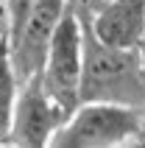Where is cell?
<instances>
[{
  "label": "cell",
  "instance_id": "cell-1",
  "mask_svg": "<svg viewBox=\"0 0 145 148\" xmlns=\"http://www.w3.org/2000/svg\"><path fill=\"white\" fill-rule=\"evenodd\" d=\"M75 3V0H72ZM81 101H103V103H123V106L145 109V70L137 48H112L89 31L81 14Z\"/></svg>",
  "mask_w": 145,
  "mask_h": 148
},
{
  "label": "cell",
  "instance_id": "cell-2",
  "mask_svg": "<svg viewBox=\"0 0 145 148\" xmlns=\"http://www.w3.org/2000/svg\"><path fill=\"white\" fill-rule=\"evenodd\" d=\"M53 148H126L145 145V109L81 101L50 137Z\"/></svg>",
  "mask_w": 145,
  "mask_h": 148
},
{
  "label": "cell",
  "instance_id": "cell-3",
  "mask_svg": "<svg viewBox=\"0 0 145 148\" xmlns=\"http://www.w3.org/2000/svg\"><path fill=\"white\" fill-rule=\"evenodd\" d=\"M39 81L50 98L64 112L78 106V84H81V17L75 3L67 6L56 31L48 42L45 59L39 67Z\"/></svg>",
  "mask_w": 145,
  "mask_h": 148
},
{
  "label": "cell",
  "instance_id": "cell-4",
  "mask_svg": "<svg viewBox=\"0 0 145 148\" xmlns=\"http://www.w3.org/2000/svg\"><path fill=\"white\" fill-rule=\"evenodd\" d=\"M70 112L59 106L50 98L45 87L39 81V73L25 78L20 84L14 101V112H11V123H8L6 145L17 148H48L50 137L56 134V129L64 123V117Z\"/></svg>",
  "mask_w": 145,
  "mask_h": 148
},
{
  "label": "cell",
  "instance_id": "cell-5",
  "mask_svg": "<svg viewBox=\"0 0 145 148\" xmlns=\"http://www.w3.org/2000/svg\"><path fill=\"white\" fill-rule=\"evenodd\" d=\"M72 0H31L20 25L8 34V56L20 84L39 73L48 42Z\"/></svg>",
  "mask_w": 145,
  "mask_h": 148
},
{
  "label": "cell",
  "instance_id": "cell-6",
  "mask_svg": "<svg viewBox=\"0 0 145 148\" xmlns=\"http://www.w3.org/2000/svg\"><path fill=\"white\" fill-rule=\"evenodd\" d=\"M78 8L89 31L112 48H140L145 39V0H101L95 8Z\"/></svg>",
  "mask_w": 145,
  "mask_h": 148
},
{
  "label": "cell",
  "instance_id": "cell-7",
  "mask_svg": "<svg viewBox=\"0 0 145 148\" xmlns=\"http://www.w3.org/2000/svg\"><path fill=\"white\" fill-rule=\"evenodd\" d=\"M17 92H20V78H17L11 56H8V39H3L0 42V145H6Z\"/></svg>",
  "mask_w": 145,
  "mask_h": 148
},
{
  "label": "cell",
  "instance_id": "cell-8",
  "mask_svg": "<svg viewBox=\"0 0 145 148\" xmlns=\"http://www.w3.org/2000/svg\"><path fill=\"white\" fill-rule=\"evenodd\" d=\"M3 6H6V14H8V34H11L17 25H20L23 14L28 11L31 0H3Z\"/></svg>",
  "mask_w": 145,
  "mask_h": 148
},
{
  "label": "cell",
  "instance_id": "cell-9",
  "mask_svg": "<svg viewBox=\"0 0 145 148\" xmlns=\"http://www.w3.org/2000/svg\"><path fill=\"white\" fill-rule=\"evenodd\" d=\"M8 39V14H6V6L0 3V42Z\"/></svg>",
  "mask_w": 145,
  "mask_h": 148
},
{
  "label": "cell",
  "instance_id": "cell-10",
  "mask_svg": "<svg viewBox=\"0 0 145 148\" xmlns=\"http://www.w3.org/2000/svg\"><path fill=\"white\" fill-rule=\"evenodd\" d=\"M75 3H78V6H84V8H95L101 0H75Z\"/></svg>",
  "mask_w": 145,
  "mask_h": 148
},
{
  "label": "cell",
  "instance_id": "cell-11",
  "mask_svg": "<svg viewBox=\"0 0 145 148\" xmlns=\"http://www.w3.org/2000/svg\"><path fill=\"white\" fill-rule=\"evenodd\" d=\"M137 50H140V62H142V70H145V39L140 42V48H137Z\"/></svg>",
  "mask_w": 145,
  "mask_h": 148
},
{
  "label": "cell",
  "instance_id": "cell-12",
  "mask_svg": "<svg viewBox=\"0 0 145 148\" xmlns=\"http://www.w3.org/2000/svg\"><path fill=\"white\" fill-rule=\"evenodd\" d=\"M0 3H3V0H0Z\"/></svg>",
  "mask_w": 145,
  "mask_h": 148
}]
</instances>
